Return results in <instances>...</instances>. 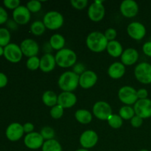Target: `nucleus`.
I'll return each mask as SVG.
<instances>
[{"mask_svg": "<svg viewBox=\"0 0 151 151\" xmlns=\"http://www.w3.org/2000/svg\"><path fill=\"white\" fill-rule=\"evenodd\" d=\"M134 75L137 81L142 84L151 83V64L147 62H142L136 66Z\"/></svg>", "mask_w": 151, "mask_h": 151, "instance_id": "obj_5", "label": "nucleus"}, {"mask_svg": "<svg viewBox=\"0 0 151 151\" xmlns=\"http://www.w3.org/2000/svg\"><path fill=\"white\" fill-rule=\"evenodd\" d=\"M143 123V119L141 118L140 116L135 115L132 119H131V124L134 128H139L140 126H142Z\"/></svg>", "mask_w": 151, "mask_h": 151, "instance_id": "obj_40", "label": "nucleus"}, {"mask_svg": "<svg viewBox=\"0 0 151 151\" xmlns=\"http://www.w3.org/2000/svg\"><path fill=\"white\" fill-rule=\"evenodd\" d=\"M99 137L97 133L93 130H87L82 133L79 142L83 148L91 149L97 145Z\"/></svg>", "mask_w": 151, "mask_h": 151, "instance_id": "obj_12", "label": "nucleus"}, {"mask_svg": "<svg viewBox=\"0 0 151 151\" xmlns=\"http://www.w3.org/2000/svg\"><path fill=\"white\" fill-rule=\"evenodd\" d=\"M103 1H94L88 8V16L94 22L103 20L106 14V8L103 4Z\"/></svg>", "mask_w": 151, "mask_h": 151, "instance_id": "obj_9", "label": "nucleus"}, {"mask_svg": "<svg viewBox=\"0 0 151 151\" xmlns=\"http://www.w3.org/2000/svg\"><path fill=\"white\" fill-rule=\"evenodd\" d=\"M106 50L109 55L113 58H118L119 56L121 57L122 55L123 52V47L119 41L114 40V41H109Z\"/></svg>", "mask_w": 151, "mask_h": 151, "instance_id": "obj_23", "label": "nucleus"}, {"mask_svg": "<svg viewBox=\"0 0 151 151\" xmlns=\"http://www.w3.org/2000/svg\"><path fill=\"white\" fill-rule=\"evenodd\" d=\"M139 151H149V150H147V149H142V150H140Z\"/></svg>", "mask_w": 151, "mask_h": 151, "instance_id": "obj_50", "label": "nucleus"}, {"mask_svg": "<svg viewBox=\"0 0 151 151\" xmlns=\"http://www.w3.org/2000/svg\"><path fill=\"white\" fill-rule=\"evenodd\" d=\"M125 73V66L121 62H114L108 69V75L112 79H120Z\"/></svg>", "mask_w": 151, "mask_h": 151, "instance_id": "obj_22", "label": "nucleus"}, {"mask_svg": "<svg viewBox=\"0 0 151 151\" xmlns=\"http://www.w3.org/2000/svg\"><path fill=\"white\" fill-rule=\"evenodd\" d=\"M57 65L55 60V57L51 53L44 54L40 58V67L41 71L45 73L52 72L54 70L55 67Z\"/></svg>", "mask_w": 151, "mask_h": 151, "instance_id": "obj_20", "label": "nucleus"}, {"mask_svg": "<svg viewBox=\"0 0 151 151\" xmlns=\"http://www.w3.org/2000/svg\"><path fill=\"white\" fill-rule=\"evenodd\" d=\"M107 121L109 125L111 128H115V129L121 128L122 126V125H123V119L121 118V116L117 114H112L109 116V119H107Z\"/></svg>", "mask_w": 151, "mask_h": 151, "instance_id": "obj_31", "label": "nucleus"}, {"mask_svg": "<svg viewBox=\"0 0 151 151\" xmlns=\"http://www.w3.org/2000/svg\"><path fill=\"white\" fill-rule=\"evenodd\" d=\"M148 96V91L145 88H140L137 90V97L139 100H144L147 99Z\"/></svg>", "mask_w": 151, "mask_h": 151, "instance_id": "obj_42", "label": "nucleus"}, {"mask_svg": "<svg viewBox=\"0 0 151 151\" xmlns=\"http://www.w3.org/2000/svg\"><path fill=\"white\" fill-rule=\"evenodd\" d=\"M76 95L73 92L63 91L58 97V105L63 109H70L73 107L77 103Z\"/></svg>", "mask_w": 151, "mask_h": 151, "instance_id": "obj_19", "label": "nucleus"}, {"mask_svg": "<svg viewBox=\"0 0 151 151\" xmlns=\"http://www.w3.org/2000/svg\"><path fill=\"white\" fill-rule=\"evenodd\" d=\"M75 151H89V150H88V149H85V148H80V149H78V150H76Z\"/></svg>", "mask_w": 151, "mask_h": 151, "instance_id": "obj_49", "label": "nucleus"}, {"mask_svg": "<svg viewBox=\"0 0 151 151\" xmlns=\"http://www.w3.org/2000/svg\"><path fill=\"white\" fill-rule=\"evenodd\" d=\"M104 35L106 36V38H107V40L109 41H114L115 38L117 36V32H116V30L114 28H108L105 31Z\"/></svg>", "mask_w": 151, "mask_h": 151, "instance_id": "obj_37", "label": "nucleus"}, {"mask_svg": "<svg viewBox=\"0 0 151 151\" xmlns=\"http://www.w3.org/2000/svg\"><path fill=\"white\" fill-rule=\"evenodd\" d=\"M86 43L88 50L94 52L100 53L106 50L109 41L104 35V33L94 31L88 34Z\"/></svg>", "mask_w": 151, "mask_h": 151, "instance_id": "obj_1", "label": "nucleus"}, {"mask_svg": "<svg viewBox=\"0 0 151 151\" xmlns=\"http://www.w3.org/2000/svg\"><path fill=\"white\" fill-rule=\"evenodd\" d=\"M119 115L123 120H131L136 114L134 108L131 106H124L119 109Z\"/></svg>", "mask_w": 151, "mask_h": 151, "instance_id": "obj_28", "label": "nucleus"}, {"mask_svg": "<svg viewBox=\"0 0 151 151\" xmlns=\"http://www.w3.org/2000/svg\"><path fill=\"white\" fill-rule=\"evenodd\" d=\"M97 79V74L94 71L86 70L80 75L79 86L84 89H88L95 85Z\"/></svg>", "mask_w": 151, "mask_h": 151, "instance_id": "obj_18", "label": "nucleus"}, {"mask_svg": "<svg viewBox=\"0 0 151 151\" xmlns=\"http://www.w3.org/2000/svg\"><path fill=\"white\" fill-rule=\"evenodd\" d=\"M75 117L79 123L86 125L90 123L92 120V114L89 111L86 109H79L76 111L75 114Z\"/></svg>", "mask_w": 151, "mask_h": 151, "instance_id": "obj_25", "label": "nucleus"}, {"mask_svg": "<svg viewBox=\"0 0 151 151\" xmlns=\"http://www.w3.org/2000/svg\"><path fill=\"white\" fill-rule=\"evenodd\" d=\"M43 22L46 28L50 30H56L63 26L64 18L63 15L55 10L49 11L44 15Z\"/></svg>", "mask_w": 151, "mask_h": 151, "instance_id": "obj_4", "label": "nucleus"}, {"mask_svg": "<svg viewBox=\"0 0 151 151\" xmlns=\"http://www.w3.org/2000/svg\"><path fill=\"white\" fill-rule=\"evenodd\" d=\"M146 27L143 24L139 22H133L127 27L128 35L131 38L137 41L143 39L146 35Z\"/></svg>", "mask_w": 151, "mask_h": 151, "instance_id": "obj_11", "label": "nucleus"}, {"mask_svg": "<svg viewBox=\"0 0 151 151\" xmlns=\"http://www.w3.org/2000/svg\"><path fill=\"white\" fill-rule=\"evenodd\" d=\"M58 96L54 91L48 90L44 91L42 94V101L45 106L52 108L58 105Z\"/></svg>", "mask_w": 151, "mask_h": 151, "instance_id": "obj_26", "label": "nucleus"}, {"mask_svg": "<svg viewBox=\"0 0 151 151\" xmlns=\"http://www.w3.org/2000/svg\"><path fill=\"white\" fill-rule=\"evenodd\" d=\"M20 3L19 0H4L3 1V4L5 6V7L13 10L20 6Z\"/></svg>", "mask_w": 151, "mask_h": 151, "instance_id": "obj_38", "label": "nucleus"}, {"mask_svg": "<svg viewBox=\"0 0 151 151\" xmlns=\"http://www.w3.org/2000/svg\"><path fill=\"white\" fill-rule=\"evenodd\" d=\"M23 128L24 133H26V134H27L33 132L35 126H34L33 124L31 123V122H26V123H24L23 125Z\"/></svg>", "mask_w": 151, "mask_h": 151, "instance_id": "obj_44", "label": "nucleus"}, {"mask_svg": "<svg viewBox=\"0 0 151 151\" xmlns=\"http://www.w3.org/2000/svg\"><path fill=\"white\" fill-rule=\"evenodd\" d=\"M92 112L94 116L100 120H107L112 114V109L107 102L98 101L94 103Z\"/></svg>", "mask_w": 151, "mask_h": 151, "instance_id": "obj_8", "label": "nucleus"}, {"mask_svg": "<svg viewBox=\"0 0 151 151\" xmlns=\"http://www.w3.org/2000/svg\"><path fill=\"white\" fill-rule=\"evenodd\" d=\"M46 27L41 21H35L30 25V32L36 36L43 35L46 30Z\"/></svg>", "mask_w": 151, "mask_h": 151, "instance_id": "obj_29", "label": "nucleus"}, {"mask_svg": "<svg viewBox=\"0 0 151 151\" xmlns=\"http://www.w3.org/2000/svg\"><path fill=\"white\" fill-rule=\"evenodd\" d=\"M80 75L72 71H66L60 75L58 81V85L63 91L72 92L79 86Z\"/></svg>", "mask_w": 151, "mask_h": 151, "instance_id": "obj_2", "label": "nucleus"}, {"mask_svg": "<svg viewBox=\"0 0 151 151\" xmlns=\"http://www.w3.org/2000/svg\"><path fill=\"white\" fill-rule=\"evenodd\" d=\"M41 137L44 139V141H47V140L53 139L55 135L54 129L50 126H44L41 128V131H40Z\"/></svg>", "mask_w": 151, "mask_h": 151, "instance_id": "obj_32", "label": "nucleus"}, {"mask_svg": "<svg viewBox=\"0 0 151 151\" xmlns=\"http://www.w3.org/2000/svg\"><path fill=\"white\" fill-rule=\"evenodd\" d=\"M49 43L51 45L52 50L59 51V50H61L62 49L64 48L66 40H65L64 37L63 35H60V34L56 33L50 37Z\"/></svg>", "mask_w": 151, "mask_h": 151, "instance_id": "obj_24", "label": "nucleus"}, {"mask_svg": "<svg viewBox=\"0 0 151 151\" xmlns=\"http://www.w3.org/2000/svg\"><path fill=\"white\" fill-rule=\"evenodd\" d=\"M7 26L9 29L14 30V29H17L18 24L13 20H8L7 22Z\"/></svg>", "mask_w": 151, "mask_h": 151, "instance_id": "obj_46", "label": "nucleus"}, {"mask_svg": "<svg viewBox=\"0 0 151 151\" xmlns=\"http://www.w3.org/2000/svg\"><path fill=\"white\" fill-rule=\"evenodd\" d=\"M134 109L135 114L144 119H148L151 117V100L144 99L138 100L134 105Z\"/></svg>", "mask_w": 151, "mask_h": 151, "instance_id": "obj_10", "label": "nucleus"}, {"mask_svg": "<svg viewBox=\"0 0 151 151\" xmlns=\"http://www.w3.org/2000/svg\"><path fill=\"white\" fill-rule=\"evenodd\" d=\"M73 72H75L76 74H78V75H81V74L83 73L86 71L85 67H84L82 63H78V64H75L73 68Z\"/></svg>", "mask_w": 151, "mask_h": 151, "instance_id": "obj_43", "label": "nucleus"}, {"mask_svg": "<svg viewBox=\"0 0 151 151\" xmlns=\"http://www.w3.org/2000/svg\"><path fill=\"white\" fill-rule=\"evenodd\" d=\"M13 21L17 24L25 25L29 23L31 19V13L24 5H20L13 12Z\"/></svg>", "mask_w": 151, "mask_h": 151, "instance_id": "obj_16", "label": "nucleus"}, {"mask_svg": "<svg viewBox=\"0 0 151 151\" xmlns=\"http://www.w3.org/2000/svg\"><path fill=\"white\" fill-rule=\"evenodd\" d=\"M8 83V78L5 74L0 72V88H2L7 86Z\"/></svg>", "mask_w": 151, "mask_h": 151, "instance_id": "obj_45", "label": "nucleus"}, {"mask_svg": "<svg viewBox=\"0 0 151 151\" xmlns=\"http://www.w3.org/2000/svg\"><path fill=\"white\" fill-rule=\"evenodd\" d=\"M4 57L10 63H16L20 62L23 57L20 46L14 43L9 44L4 47Z\"/></svg>", "mask_w": 151, "mask_h": 151, "instance_id": "obj_7", "label": "nucleus"}, {"mask_svg": "<svg viewBox=\"0 0 151 151\" xmlns=\"http://www.w3.org/2000/svg\"><path fill=\"white\" fill-rule=\"evenodd\" d=\"M118 97L125 106L134 105L139 100L137 97V91L134 87L129 86H125L119 88L118 91Z\"/></svg>", "mask_w": 151, "mask_h": 151, "instance_id": "obj_6", "label": "nucleus"}, {"mask_svg": "<svg viewBox=\"0 0 151 151\" xmlns=\"http://www.w3.org/2000/svg\"><path fill=\"white\" fill-rule=\"evenodd\" d=\"M142 51L145 55L151 58V41H147L143 44Z\"/></svg>", "mask_w": 151, "mask_h": 151, "instance_id": "obj_41", "label": "nucleus"}, {"mask_svg": "<svg viewBox=\"0 0 151 151\" xmlns=\"http://www.w3.org/2000/svg\"><path fill=\"white\" fill-rule=\"evenodd\" d=\"M43 50H44L45 54H48V53H51V51L52 50L51 45L50 44V43H45L43 46Z\"/></svg>", "mask_w": 151, "mask_h": 151, "instance_id": "obj_47", "label": "nucleus"}, {"mask_svg": "<svg viewBox=\"0 0 151 151\" xmlns=\"http://www.w3.org/2000/svg\"><path fill=\"white\" fill-rule=\"evenodd\" d=\"M11 35L8 29L5 27H0V46L5 47L10 44Z\"/></svg>", "mask_w": 151, "mask_h": 151, "instance_id": "obj_30", "label": "nucleus"}, {"mask_svg": "<svg viewBox=\"0 0 151 151\" xmlns=\"http://www.w3.org/2000/svg\"><path fill=\"white\" fill-rule=\"evenodd\" d=\"M2 55H4V47L0 46V57Z\"/></svg>", "mask_w": 151, "mask_h": 151, "instance_id": "obj_48", "label": "nucleus"}, {"mask_svg": "<svg viewBox=\"0 0 151 151\" xmlns=\"http://www.w3.org/2000/svg\"><path fill=\"white\" fill-rule=\"evenodd\" d=\"M44 139L38 132H32L27 134L24 138V143L27 148L30 150H38L42 147Z\"/></svg>", "mask_w": 151, "mask_h": 151, "instance_id": "obj_15", "label": "nucleus"}, {"mask_svg": "<svg viewBox=\"0 0 151 151\" xmlns=\"http://www.w3.org/2000/svg\"><path fill=\"white\" fill-rule=\"evenodd\" d=\"M26 7H27V9L30 13H35L41 10L42 5H41V2L40 1L32 0V1H29L27 3Z\"/></svg>", "mask_w": 151, "mask_h": 151, "instance_id": "obj_35", "label": "nucleus"}, {"mask_svg": "<svg viewBox=\"0 0 151 151\" xmlns=\"http://www.w3.org/2000/svg\"><path fill=\"white\" fill-rule=\"evenodd\" d=\"M8 21V14L5 9L0 6V25L7 23Z\"/></svg>", "mask_w": 151, "mask_h": 151, "instance_id": "obj_39", "label": "nucleus"}, {"mask_svg": "<svg viewBox=\"0 0 151 151\" xmlns=\"http://www.w3.org/2000/svg\"><path fill=\"white\" fill-rule=\"evenodd\" d=\"M41 150L42 151H63L61 145L55 139L44 141Z\"/></svg>", "mask_w": 151, "mask_h": 151, "instance_id": "obj_27", "label": "nucleus"}, {"mask_svg": "<svg viewBox=\"0 0 151 151\" xmlns=\"http://www.w3.org/2000/svg\"><path fill=\"white\" fill-rule=\"evenodd\" d=\"M139 52L134 48L125 50L121 55V63L125 66H132L135 64L139 59Z\"/></svg>", "mask_w": 151, "mask_h": 151, "instance_id": "obj_21", "label": "nucleus"}, {"mask_svg": "<svg viewBox=\"0 0 151 151\" xmlns=\"http://www.w3.org/2000/svg\"><path fill=\"white\" fill-rule=\"evenodd\" d=\"M71 4L77 10H83L87 7L88 4V0H71Z\"/></svg>", "mask_w": 151, "mask_h": 151, "instance_id": "obj_36", "label": "nucleus"}, {"mask_svg": "<svg viewBox=\"0 0 151 151\" xmlns=\"http://www.w3.org/2000/svg\"><path fill=\"white\" fill-rule=\"evenodd\" d=\"M50 116L52 118L55 119H58L63 116V113H64V109L62 108L61 106L59 105H56V106H53L51 108L50 110Z\"/></svg>", "mask_w": 151, "mask_h": 151, "instance_id": "obj_34", "label": "nucleus"}, {"mask_svg": "<svg viewBox=\"0 0 151 151\" xmlns=\"http://www.w3.org/2000/svg\"><path fill=\"white\" fill-rule=\"evenodd\" d=\"M121 13L126 18L135 17L139 12V5L134 0H124L119 7Z\"/></svg>", "mask_w": 151, "mask_h": 151, "instance_id": "obj_17", "label": "nucleus"}, {"mask_svg": "<svg viewBox=\"0 0 151 151\" xmlns=\"http://www.w3.org/2000/svg\"><path fill=\"white\" fill-rule=\"evenodd\" d=\"M55 57L57 65L61 68H69L76 64L77 55L71 49L63 48L59 50Z\"/></svg>", "mask_w": 151, "mask_h": 151, "instance_id": "obj_3", "label": "nucleus"}, {"mask_svg": "<svg viewBox=\"0 0 151 151\" xmlns=\"http://www.w3.org/2000/svg\"><path fill=\"white\" fill-rule=\"evenodd\" d=\"M20 48L24 55L27 57L28 58L37 56L39 52V45L35 40L32 38H26L22 41L20 44Z\"/></svg>", "mask_w": 151, "mask_h": 151, "instance_id": "obj_13", "label": "nucleus"}, {"mask_svg": "<svg viewBox=\"0 0 151 151\" xmlns=\"http://www.w3.org/2000/svg\"><path fill=\"white\" fill-rule=\"evenodd\" d=\"M26 66L31 71H35L40 67V58L38 56L29 58L26 62Z\"/></svg>", "mask_w": 151, "mask_h": 151, "instance_id": "obj_33", "label": "nucleus"}, {"mask_svg": "<svg viewBox=\"0 0 151 151\" xmlns=\"http://www.w3.org/2000/svg\"><path fill=\"white\" fill-rule=\"evenodd\" d=\"M23 125L19 122H12L7 126L5 131V136L10 142H17L24 136Z\"/></svg>", "mask_w": 151, "mask_h": 151, "instance_id": "obj_14", "label": "nucleus"}]
</instances>
